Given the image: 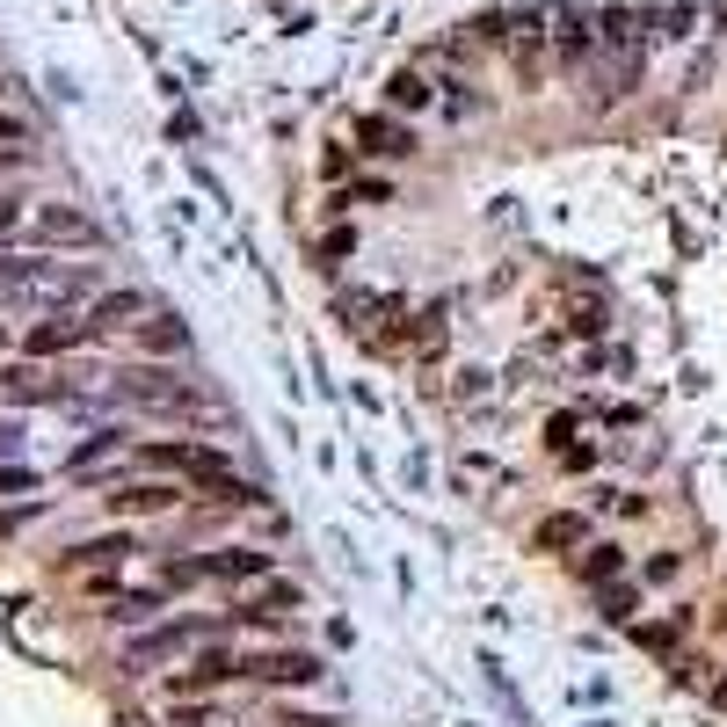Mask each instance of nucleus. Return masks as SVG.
I'll return each mask as SVG.
<instances>
[{
    "instance_id": "obj_27",
    "label": "nucleus",
    "mask_w": 727,
    "mask_h": 727,
    "mask_svg": "<svg viewBox=\"0 0 727 727\" xmlns=\"http://www.w3.org/2000/svg\"><path fill=\"white\" fill-rule=\"evenodd\" d=\"M15 218H23V204H15V196H0V233H15Z\"/></svg>"
},
{
    "instance_id": "obj_7",
    "label": "nucleus",
    "mask_w": 727,
    "mask_h": 727,
    "mask_svg": "<svg viewBox=\"0 0 727 727\" xmlns=\"http://www.w3.org/2000/svg\"><path fill=\"white\" fill-rule=\"evenodd\" d=\"M139 314H145V298H139V291H110V298H95L88 328H95V335H117V328H139Z\"/></svg>"
},
{
    "instance_id": "obj_5",
    "label": "nucleus",
    "mask_w": 727,
    "mask_h": 727,
    "mask_svg": "<svg viewBox=\"0 0 727 727\" xmlns=\"http://www.w3.org/2000/svg\"><path fill=\"white\" fill-rule=\"evenodd\" d=\"M37 241H51V247H95L102 226L88 212H73V204H44V212H37Z\"/></svg>"
},
{
    "instance_id": "obj_4",
    "label": "nucleus",
    "mask_w": 727,
    "mask_h": 727,
    "mask_svg": "<svg viewBox=\"0 0 727 727\" xmlns=\"http://www.w3.org/2000/svg\"><path fill=\"white\" fill-rule=\"evenodd\" d=\"M241 677H263V684H320L328 677V662L306 648H277V654H247Z\"/></svg>"
},
{
    "instance_id": "obj_23",
    "label": "nucleus",
    "mask_w": 727,
    "mask_h": 727,
    "mask_svg": "<svg viewBox=\"0 0 727 727\" xmlns=\"http://www.w3.org/2000/svg\"><path fill=\"white\" fill-rule=\"evenodd\" d=\"M175 727H226V720H218L212 705H182V713H175Z\"/></svg>"
},
{
    "instance_id": "obj_13",
    "label": "nucleus",
    "mask_w": 727,
    "mask_h": 727,
    "mask_svg": "<svg viewBox=\"0 0 727 727\" xmlns=\"http://www.w3.org/2000/svg\"><path fill=\"white\" fill-rule=\"evenodd\" d=\"M139 342L153 349V357H175V349L190 342V328H182L175 314H153V320H139Z\"/></svg>"
},
{
    "instance_id": "obj_21",
    "label": "nucleus",
    "mask_w": 727,
    "mask_h": 727,
    "mask_svg": "<svg viewBox=\"0 0 727 727\" xmlns=\"http://www.w3.org/2000/svg\"><path fill=\"white\" fill-rule=\"evenodd\" d=\"M153 604H161V597H153V589H139V597H117V604H110V618H117V626H139Z\"/></svg>"
},
{
    "instance_id": "obj_29",
    "label": "nucleus",
    "mask_w": 727,
    "mask_h": 727,
    "mask_svg": "<svg viewBox=\"0 0 727 727\" xmlns=\"http://www.w3.org/2000/svg\"><path fill=\"white\" fill-rule=\"evenodd\" d=\"M0 342H8V328H0Z\"/></svg>"
},
{
    "instance_id": "obj_2",
    "label": "nucleus",
    "mask_w": 727,
    "mask_h": 727,
    "mask_svg": "<svg viewBox=\"0 0 727 727\" xmlns=\"http://www.w3.org/2000/svg\"><path fill=\"white\" fill-rule=\"evenodd\" d=\"M117 400H131V408H153V414H190L196 393L175 379V371H161V364H131V371H117Z\"/></svg>"
},
{
    "instance_id": "obj_8",
    "label": "nucleus",
    "mask_w": 727,
    "mask_h": 727,
    "mask_svg": "<svg viewBox=\"0 0 727 727\" xmlns=\"http://www.w3.org/2000/svg\"><path fill=\"white\" fill-rule=\"evenodd\" d=\"M196 633H204V626H161V633H145V640H131V654H124V662H131V669H145V662H168L175 648H190Z\"/></svg>"
},
{
    "instance_id": "obj_24",
    "label": "nucleus",
    "mask_w": 727,
    "mask_h": 727,
    "mask_svg": "<svg viewBox=\"0 0 727 727\" xmlns=\"http://www.w3.org/2000/svg\"><path fill=\"white\" fill-rule=\"evenodd\" d=\"M277 727H342V720H328V713H277Z\"/></svg>"
},
{
    "instance_id": "obj_18",
    "label": "nucleus",
    "mask_w": 727,
    "mask_h": 727,
    "mask_svg": "<svg viewBox=\"0 0 727 727\" xmlns=\"http://www.w3.org/2000/svg\"><path fill=\"white\" fill-rule=\"evenodd\" d=\"M575 567H582V582H611V575H618V546H589Z\"/></svg>"
},
{
    "instance_id": "obj_12",
    "label": "nucleus",
    "mask_w": 727,
    "mask_h": 727,
    "mask_svg": "<svg viewBox=\"0 0 727 727\" xmlns=\"http://www.w3.org/2000/svg\"><path fill=\"white\" fill-rule=\"evenodd\" d=\"M357 139H364V153H408V124H400V117H364L357 124Z\"/></svg>"
},
{
    "instance_id": "obj_6",
    "label": "nucleus",
    "mask_w": 727,
    "mask_h": 727,
    "mask_svg": "<svg viewBox=\"0 0 727 727\" xmlns=\"http://www.w3.org/2000/svg\"><path fill=\"white\" fill-rule=\"evenodd\" d=\"M204 575H218V582H255V575H269V553H255V546H226V553H204Z\"/></svg>"
},
{
    "instance_id": "obj_22",
    "label": "nucleus",
    "mask_w": 727,
    "mask_h": 727,
    "mask_svg": "<svg viewBox=\"0 0 727 727\" xmlns=\"http://www.w3.org/2000/svg\"><path fill=\"white\" fill-rule=\"evenodd\" d=\"M567 314H575V328H604V298H567Z\"/></svg>"
},
{
    "instance_id": "obj_26",
    "label": "nucleus",
    "mask_w": 727,
    "mask_h": 727,
    "mask_svg": "<svg viewBox=\"0 0 727 727\" xmlns=\"http://www.w3.org/2000/svg\"><path fill=\"white\" fill-rule=\"evenodd\" d=\"M15 451H23V430H15V422H0V459H15Z\"/></svg>"
},
{
    "instance_id": "obj_1",
    "label": "nucleus",
    "mask_w": 727,
    "mask_h": 727,
    "mask_svg": "<svg viewBox=\"0 0 727 727\" xmlns=\"http://www.w3.org/2000/svg\"><path fill=\"white\" fill-rule=\"evenodd\" d=\"M88 291V269L66 263H0V298L8 306H73Z\"/></svg>"
},
{
    "instance_id": "obj_25",
    "label": "nucleus",
    "mask_w": 727,
    "mask_h": 727,
    "mask_svg": "<svg viewBox=\"0 0 727 727\" xmlns=\"http://www.w3.org/2000/svg\"><path fill=\"white\" fill-rule=\"evenodd\" d=\"M23 487H37V473H23V465H8V473H0V495H23Z\"/></svg>"
},
{
    "instance_id": "obj_20",
    "label": "nucleus",
    "mask_w": 727,
    "mask_h": 727,
    "mask_svg": "<svg viewBox=\"0 0 727 727\" xmlns=\"http://www.w3.org/2000/svg\"><path fill=\"white\" fill-rule=\"evenodd\" d=\"M117 444H124V436H117V430H95V436H88V444H80V451H73V459H66V465H73V473H88V465H95V459H102V451H117Z\"/></svg>"
},
{
    "instance_id": "obj_3",
    "label": "nucleus",
    "mask_w": 727,
    "mask_h": 727,
    "mask_svg": "<svg viewBox=\"0 0 727 727\" xmlns=\"http://www.w3.org/2000/svg\"><path fill=\"white\" fill-rule=\"evenodd\" d=\"M640 73H648V44H597V59H589V95L626 102L633 88H640Z\"/></svg>"
},
{
    "instance_id": "obj_15",
    "label": "nucleus",
    "mask_w": 727,
    "mask_h": 727,
    "mask_svg": "<svg viewBox=\"0 0 727 727\" xmlns=\"http://www.w3.org/2000/svg\"><path fill=\"white\" fill-rule=\"evenodd\" d=\"M110 509H124V516H145V509H175V487H124V495H110Z\"/></svg>"
},
{
    "instance_id": "obj_28",
    "label": "nucleus",
    "mask_w": 727,
    "mask_h": 727,
    "mask_svg": "<svg viewBox=\"0 0 727 727\" xmlns=\"http://www.w3.org/2000/svg\"><path fill=\"white\" fill-rule=\"evenodd\" d=\"M0 145H23V124L15 117H0Z\"/></svg>"
},
{
    "instance_id": "obj_16",
    "label": "nucleus",
    "mask_w": 727,
    "mask_h": 727,
    "mask_svg": "<svg viewBox=\"0 0 727 727\" xmlns=\"http://www.w3.org/2000/svg\"><path fill=\"white\" fill-rule=\"evenodd\" d=\"M233 669H241V662H226V654H196V669L190 677H175V691H204V684H218V677H233Z\"/></svg>"
},
{
    "instance_id": "obj_14",
    "label": "nucleus",
    "mask_w": 727,
    "mask_h": 727,
    "mask_svg": "<svg viewBox=\"0 0 727 727\" xmlns=\"http://www.w3.org/2000/svg\"><path fill=\"white\" fill-rule=\"evenodd\" d=\"M124 553H139V546H131V538H88V546H73V560L66 567H110V560H124Z\"/></svg>"
},
{
    "instance_id": "obj_11",
    "label": "nucleus",
    "mask_w": 727,
    "mask_h": 727,
    "mask_svg": "<svg viewBox=\"0 0 727 727\" xmlns=\"http://www.w3.org/2000/svg\"><path fill=\"white\" fill-rule=\"evenodd\" d=\"M582 538H589V524H582L575 509H553V516H546V524H538V553H567V546H582Z\"/></svg>"
},
{
    "instance_id": "obj_19",
    "label": "nucleus",
    "mask_w": 727,
    "mask_h": 727,
    "mask_svg": "<svg viewBox=\"0 0 727 727\" xmlns=\"http://www.w3.org/2000/svg\"><path fill=\"white\" fill-rule=\"evenodd\" d=\"M284 604H298V589H291V582H269L263 597L247 604V618H277V611H284Z\"/></svg>"
},
{
    "instance_id": "obj_17",
    "label": "nucleus",
    "mask_w": 727,
    "mask_h": 727,
    "mask_svg": "<svg viewBox=\"0 0 727 727\" xmlns=\"http://www.w3.org/2000/svg\"><path fill=\"white\" fill-rule=\"evenodd\" d=\"M386 95H393V110H414V102H430V73H393V88H386Z\"/></svg>"
},
{
    "instance_id": "obj_10",
    "label": "nucleus",
    "mask_w": 727,
    "mask_h": 727,
    "mask_svg": "<svg viewBox=\"0 0 727 727\" xmlns=\"http://www.w3.org/2000/svg\"><path fill=\"white\" fill-rule=\"evenodd\" d=\"M95 335V328H88V320H44V328H29V357H59V349H73V342H88Z\"/></svg>"
},
{
    "instance_id": "obj_9",
    "label": "nucleus",
    "mask_w": 727,
    "mask_h": 727,
    "mask_svg": "<svg viewBox=\"0 0 727 727\" xmlns=\"http://www.w3.org/2000/svg\"><path fill=\"white\" fill-rule=\"evenodd\" d=\"M357 335H379L386 328V314H393V298H379V291H342V306H335Z\"/></svg>"
}]
</instances>
